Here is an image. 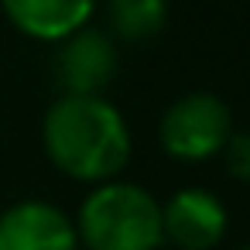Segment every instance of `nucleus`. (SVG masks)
I'll return each instance as SVG.
<instances>
[{
	"label": "nucleus",
	"mask_w": 250,
	"mask_h": 250,
	"mask_svg": "<svg viewBox=\"0 0 250 250\" xmlns=\"http://www.w3.org/2000/svg\"><path fill=\"white\" fill-rule=\"evenodd\" d=\"M45 151L79 182H110L130 158V130L103 96H62L45 117Z\"/></svg>",
	"instance_id": "1"
},
{
	"label": "nucleus",
	"mask_w": 250,
	"mask_h": 250,
	"mask_svg": "<svg viewBox=\"0 0 250 250\" xmlns=\"http://www.w3.org/2000/svg\"><path fill=\"white\" fill-rule=\"evenodd\" d=\"M76 236L89 250H154L165 240L161 206L137 185L106 182L83 202Z\"/></svg>",
	"instance_id": "2"
},
{
	"label": "nucleus",
	"mask_w": 250,
	"mask_h": 250,
	"mask_svg": "<svg viewBox=\"0 0 250 250\" xmlns=\"http://www.w3.org/2000/svg\"><path fill=\"white\" fill-rule=\"evenodd\" d=\"M233 137L229 110L212 93H192L171 103L161 117V147L178 161H202L226 147Z\"/></svg>",
	"instance_id": "3"
},
{
	"label": "nucleus",
	"mask_w": 250,
	"mask_h": 250,
	"mask_svg": "<svg viewBox=\"0 0 250 250\" xmlns=\"http://www.w3.org/2000/svg\"><path fill=\"white\" fill-rule=\"evenodd\" d=\"M229 212L206 188H182L161 206V233L182 250H212L226 236Z\"/></svg>",
	"instance_id": "4"
},
{
	"label": "nucleus",
	"mask_w": 250,
	"mask_h": 250,
	"mask_svg": "<svg viewBox=\"0 0 250 250\" xmlns=\"http://www.w3.org/2000/svg\"><path fill=\"white\" fill-rule=\"evenodd\" d=\"M59 83L69 89L65 96H100V89L117 72V48L96 28H79L62 42L55 59Z\"/></svg>",
	"instance_id": "5"
},
{
	"label": "nucleus",
	"mask_w": 250,
	"mask_h": 250,
	"mask_svg": "<svg viewBox=\"0 0 250 250\" xmlns=\"http://www.w3.org/2000/svg\"><path fill=\"white\" fill-rule=\"evenodd\" d=\"M72 219L48 202H18L0 212V250H76Z\"/></svg>",
	"instance_id": "6"
},
{
	"label": "nucleus",
	"mask_w": 250,
	"mask_h": 250,
	"mask_svg": "<svg viewBox=\"0 0 250 250\" xmlns=\"http://www.w3.org/2000/svg\"><path fill=\"white\" fill-rule=\"evenodd\" d=\"M4 14L14 21L18 31L42 38V42H65L93 18V4L86 0H11Z\"/></svg>",
	"instance_id": "7"
},
{
	"label": "nucleus",
	"mask_w": 250,
	"mask_h": 250,
	"mask_svg": "<svg viewBox=\"0 0 250 250\" xmlns=\"http://www.w3.org/2000/svg\"><path fill=\"white\" fill-rule=\"evenodd\" d=\"M106 21L113 28L117 38L124 42H147L154 38L165 21H168V7L161 0H113L106 7Z\"/></svg>",
	"instance_id": "8"
},
{
	"label": "nucleus",
	"mask_w": 250,
	"mask_h": 250,
	"mask_svg": "<svg viewBox=\"0 0 250 250\" xmlns=\"http://www.w3.org/2000/svg\"><path fill=\"white\" fill-rule=\"evenodd\" d=\"M223 161L226 171L240 182H250V130L247 134H233L223 147Z\"/></svg>",
	"instance_id": "9"
},
{
	"label": "nucleus",
	"mask_w": 250,
	"mask_h": 250,
	"mask_svg": "<svg viewBox=\"0 0 250 250\" xmlns=\"http://www.w3.org/2000/svg\"><path fill=\"white\" fill-rule=\"evenodd\" d=\"M243 250H250V247H243Z\"/></svg>",
	"instance_id": "10"
}]
</instances>
